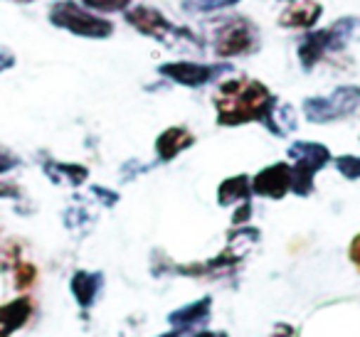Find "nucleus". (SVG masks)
Returning a JSON list of instances; mask_svg holds the SVG:
<instances>
[{
	"instance_id": "1",
	"label": "nucleus",
	"mask_w": 360,
	"mask_h": 337,
	"mask_svg": "<svg viewBox=\"0 0 360 337\" xmlns=\"http://www.w3.org/2000/svg\"><path fill=\"white\" fill-rule=\"evenodd\" d=\"M276 104H279V99L262 81L235 77V79L222 81L215 94L217 124L245 126L252 124V121L262 124Z\"/></svg>"
},
{
	"instance_id": "2",
	"label": "nucleus",
	"mask_w": 360,
	"mask_h": 337,
	"mask_svg": "<svg viewBox=\"0 0 360 337\" xmlns=\"http://www.w3.org/2000/svg\"><path fill=\"white\" fill-rule=\"evenodd\" d=\"M291 165V192L299 197H309L314 192V178L333 160L330 150L316 140H296L286 150Z\"/></svg>"
},
{
	"instance_id": "3",
	"label": "nucleus",
	"mask_w": 360,
	"mask_h": 337,
	"mask_svg": "<svg viewBox=\"0 0 360 337\" xmlns=\"http://www.w3.org/2000/svg\"><path fill=\"white\" fill-rule=\"evenodd\" d=\"M50 22L60 30H67L77 37H89V40H101V37H109L114 32V25L106 18L79 6L75 0L55 3L50 8Z\"/></svg>"
},
{
	"instance_id": "4",
	"label": "nucleus",
	"mask_w": 360,
	"mask_h": 337,
	"mask_svg": "<svg viewBox=\"0 0 360 337\" xmlns=\"http://www.w3.org/2000/svg\"><path fill=\"white\" fill-rule=\"evenodd\" d=\"M306 121L311 124H333L350 116H360V86H338L328 96H309L301 104Z\"/></svg>"
},
{
	"instance_id": "5",
	"label": "nucleus",
	"mask_w": 360,
	"mask_h": 337,
	"mask_svg": "<svg viewBox=\"0 0 360 337\" xmlns=\"http://www.w3.org/2000/svg\"><path fill=\"white\" fill-rule=\"evenodd\" d=\"M124 20L129 22L131 27L141 32L146 37H153V40H160L165 45H198L202 47V40L195 37L191 30L186 27H178L168 20L160 11L148 6H136L124 11Z\"/></svg>"
},
{
	"instance_id": "6",
	"label": "nucleus",
	"mask_w": 360,
	"mask_h": 337,
	"mask_svg": "<svg viewBox=\"0 0 360 337\" xmlns=\"http://www.w3.org/2000/svg\"><path fill=\"white\" fill-rule=\"evenodd\" d=\"M210 45L220 60L255 55L259 50V30L247 18H225L212 32Z\"/></svg>"
},
{
	"instance_id": "7",
	"label": "nucleus",
	"mask_w": 360,
	"mask_h": 337,
	"mask_svg": "<svg viewBox=\"0 0 360 337\" xmlns=\"http://www.w3.org/2000/svg\"><path fill=\"white\" fill-rule=\"evenodd\" d=\"M232 67L227 65H200V62H165V65L158 67V74L170 79L173 84L180 86H191V89H198V86H205L210 81H215L222 72H230Z\"/></svg>"
},
{
	"instance_id": "8",
	"label": "nucleus",
	"mask_w": 360,
	"mask_h": 337,
	"mask_svg": "<svg viewBox=\"0 0 360 337\" xmlns=\"http://www.w3.org/2000/svg\"><path fill=\"white\" fill-rule=\"evenodd\" d=\"M252 192L266 199H281L291 192V165L274 163L252 178Z\"/></svg>"
},
{
	"instance_id": "9",
	"label": "nucleus",
	"mask_w": 360,
	"mask_h": 337,
	"mask_svg": "<svg viewBox=\"0 0 360 337\" xmlns=\"http://www.w3.org/2000/svg\"><path fill=\"white\" fill-rule=\"evenodd\" d=\"M210 317H212V298L202 296L198 300L188 303V305L178 308V310H170L165 320H168L170 327H175V330H180L186 335V332H193L195 327L210 322Z\"/></svg>"
},
{
	"instance_id": "10",
	"label": "nucleus",
	"mask_w": 360,
	"mask_h": 337,
	"mask_svg": "<svg viewBox=\"0 0 360 337\" xmlns=\"http://www.w3.org/2000/svg\"><path fill=\"white\" fill-rule=\"evenodd\" d=\"M191 145H195V136L186 128V126H170L155 138V155L158 163H170L180 153H186Z\"/></svg>"
},
{
	"instance_id": "11",
	"label": "nucleus",
	"mask_w": 360,
	"mask_h": 337,
	"mask_svg": "<svg viewBox=\"0 0 360 337\" xmlns=\"http://www.w3.org/2000/svg\"><path fill=\"white\" fill-rule=\"evenodd\" d=\"M104 288V273L101 271H77L70 281V291L82 310H91Z\"/></svg>"
},
{
	"instance_id": "12",
	"label": "nucleus",
	"mask_w": 360,
	"mask_h": 337,
	"mask_svg": "<svg viewBox=\"0 0 360 337\" xmlns=\"http://www.w3.org/2000/svg\"><path fill=\"white\" fill-rule=\"evenodd\" d=\"M321 13H323V8L314 0H291V6L281 13L279 25L289 27V30H314Z\"/></svg>"
},
{
	"instance_id": "13",
	"label": "nucleus",
	"mask_w": 360,
	"mask_h": 337,
	"mask_svg": "<svg viewBox=\"0 0 360 337\" xmlns=\"http://www.w3.org/2000/svg\"><path fill=\"white\" fill-rule=\"evenodd\" d=\"M35 315V300L30 296H20L11 303L0 305V330L13 335V332L22 330Z\"/></svg>"
},
{
	"instance_id": "14",
	"label": "nucleus",
	"mask_w": 360,
	"mask_h": 337,
	"mask_svg": "<svg viewBox=\"0 0 360 337\" xmlns=\"http://www.w3.org/2000/svg\"><path fill=\"white\" fill-rule=\"evenodd\" d=\"M296 55L304 70H311L314 65H319L326 55H330V37L328 30H309L304 32L299 47H296Z\"/></svg>"
},
{
	"instance_id": "15",
	"label": "nucleus",
	"mask_w": 360,
	"mask_h": 337,
	"mask_svg": "<svg viewBox=\"0 0 360 337\" xmlns=\"http://www.w3.org/2000/svg\"><path fill=\"white\" fill-rule=\"evenodd\" d=\"M42 170L55 185H67V187H79L89 178V170L79 163H60V160L45 158L42 160Z\"/></svg>"
},
{
	"instance_id": "16",
	"label": "nucleus",
	"mask_w": 360,
	"mask_h": 337,
	"mask_svg": "<svg viewBox=\"0 0 360 337\" xmlns=\"http://www.w3.org/2000/svg\"><path fill=\"white\" fill-rule=\"evenodd\" d=\"M252 178L250 175H232V178L222 180L217 187V204L222 207H232V204H242L252 199Z\"/></svg>"
},
{
	"instance_id": "17",
	"label": "nucleus",
	"mask_w": 360,
	"mask_h": 337,
	"mask_svg": "<svg viewBox=\"0 0 360 337\" xmlns=\"http://www.w3.org/2000/svg\"><path fill=\"white\" fill-rule=\"evenodd\" d=\"M262 126H264L266 131H269L271 136H279V138H284V136L294 133L296 126H299V116H296L294 106L289 104H276L274 109L266 114V119L262 121Z\"/></svg>"
},
{
	"instance_id": "18",
	"label": "nucleus",
	"mask_w": 360,
	"mask_h": 337,
	"mask_svg": "<svg viewBox=\"0 0 360 337\" xmlns=\"http://www.w3.org/2000/svg\"><path fill=\"white\" fill-rule=\"evenodd\" d=\"M328 37H330V52H343L348 45L360 40V18L348 15L335 20L328 27Z\"/></svg>"
},
{
	"instance_id": "19",
	"label": "nucleus",
	"mask_w": 360,
	"mask_h": 337,
	"mask_svg": "<svg viewBox=\"0 0 360 337\" xmlns=\"http://www.w3.org/2000/svg\"><path fill=\"white\" fill-rule=\"evenodd\" d=\"M240 0H180V8L188 15H207V13H220L235 8Z\"/></svg>"
},
{
	"instance_id": "20",
	"label": "nucleus",
	"mask_w": 360,
	"mask_h": 337,
	"mask_svg": "<svg viewBox=\"0 0 360 337\" xmlns=\"http://www.w3.org/2000/svg\"><path fill=\"white\" fill-rule=\"evenodd\" d=\"M65 224L70 232L86 234L91 229V224H94V214H91L84 204H72V207H67V212H65Z\"/></svg>"
},
{
	"instance_id": "21",
	"label": "nucleus",
	"mask_w": 360,
	"mask_h": 337,
	"mask_svg": "<svg viewBox=\"0 0 360 337\" xmlns=\"http://www.w3.org/2000/svg\"><path fill=\"white\" fill-rule=\"evenodd\" d=\"M22 261V244L11 239L0 244V273H8Z\"/></svg>"
},
{
	"instance_id": "22",
	"label": "nucleus",
	"mask_w": 360,
	"mask_h": 337,
	"mask_svg": "<svg viewBox=\"0 0 360 337\" xmlns=\"http://www.w3.org/2000/svg\"><path fill=\"white\" fill-rule=\"evenodd\" d=\"M131 3H134V0H82V6L99 13V15L101 13H104V15H109V13H124L131 8Z\"/></svg>"
},
{
	"instance_id": "23",
	"label": "nucleus",
	"mask_w": 360,
	"mask_h": 337,
	"mask_svg": "<svg viewBox=\"0 0 360 337\" xmlns=\"http://www.w3.org/2000/svg\"><path fill=\"white\" fill-rule=\"evenodd\" d=\"M13 281H15L18 291H25V288H30L37 281V268L30 261H20L13 268Z\"/></svg>"
},
{
	"instance_id": "24",
	"label": "nucleus",
	"mask_w": 360,
	"mask_h": 337,
	"mask_svg": "<svg viewBox=\"0 0 360 337\" xmlns=\"http://www.w3.org/2000/svg\"><path fill=\"white\" fill-rule=\"evenodd\" d=\"M333 163L345 180H360V155H338Z\"/></svg>"
},
{
	"instance_id": "25",
	"label": "nucleus",
	"mask_w": 360,
	"mask_h": 337,
	"mask_svg": "<svg viewBox=\"0 0 360 337\" xmlns=\"http://www.w3.org/2000/svg\"><path fill=\"white\" fill-rule=\"evenodd\" d=\"M91 194H94L104 207H114V204L119 202V192H114V190H109V187H101V185H91Z\"/></svg>"
},
{
	"instance_id": "26",
	"label": "nucleus",
	"mask_w": 360,
	"mask_h": 337,
	"mask_svg": "<svg viewBox=\"0 0 360 337\" xmlns=\"http://www.w3.org/2000/svg\"><path fill=\"white\" fill-rule=\"evenodd\" d=\"M269 337H301V330L289 325V322H276V325L271 327Z\"/></svg>"
},
{
	"instance_id": "27",
	"label": "nucleus",
	"mask_w": 360,
	"mask_h": 337,
	"mask_svg": "<svg viewBox=\"0 0 360 337\" xmlns=\"http://www.w3.org/2000/svg\"><path fill=\"white\" fill-rule=\"evenodd\" d=\"M18 165H20V160H18L15 155L11 153V150H3V148H0V175L11 173V170H15Z\"/></svg>"
},
{
	"instance_id": "28",
	"label": "nucleus",
	"mask_w": 360,
	"mask_h": 337,
	"mask_svg": "<svg viewBox=\"0 0 360 337\" xmlns=\"http://www.w3.org/2000/svg\"><path fill=\"white\" fill-rule=\"evenodd\" d=\"M22 192L15 183H0V199H20Z\"/></svg>"
},
{
	"instance_id": "29",
	"label": "nucleus",
	"mask_w": 360,
	"mask_h": 337,
	"mask_svg": "<svg viewBox=\"0 0 360 337\" xmlns=\"http://www.w3.org/2000/svg\"><path fill=\"white\" fill-rule=\"evenodd\" d=\"M15 67V55L8 47H0V72H8Z\"/></svg>"
},
{
	"instance_id": "30",
	"label": "nucleus",
	"mask_w": 360,
	"mask_h": 337,
	"mask_svg": "<svg viewBox=\"0 0 360 337\" xmlns=\"http://www.w3.org/2000/svg\"><path fill=\"white\" fill-rule=\"evenodd\" d=\"M348 258H350V263H353V266L360 271V234H358V237H353V242H350Z\"/></svg>"
},
{
	"instance_id": "31",
	"label": "nucleus",
	"mask_w": 360,
	"mask_h": 337,
	"mask_svg": "<svg viewBox=\"0 0 360 337\" xmlns=\"http://www.w3.org/2000/svg\"><path fill=\"white\" fill-rule=\"evenodd\" d=\"M183 337H230L225 330H193V332H186Z\"/></svg>"
},
{
	"instance_id": "32",
	"label": "nucleus",
	"mask_w": 360,
	"mask_h": 337,
	"mask_svg": "<svg viewBox=\"0 0 360 337\" xmlns=\"http://www.w3.org/2000/svg\"><path fill=\"white\" fill-rule=\"evenodd\" d=\"M158 337H183V332L175 330V327H173V330H170V332H163V335H158Z\"/></svg>"
},
{
	"instance_id": "33",
	"label": "nucleus",
	"mask_w": 360,
	"mask_h": 337,
	"mask_svg": "<svg viewBox=\"0 0 360 337\" xmlns=\"http://www.w3.org/2000/svg\"><path fill=\"white\" fill-rule=\"evenodd\" d=\"M0 337H11V335H8V332H3V330H0Z\"/></svg>"
}]
</instances>
